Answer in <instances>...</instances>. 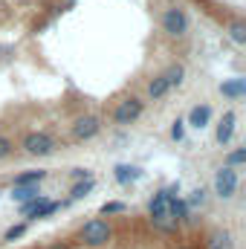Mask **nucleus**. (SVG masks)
Returning a JSON list of instances; mask_svg holds the SVG:
<instances>
[{
    "label": "nucleus",
    "mask_w": 246,
    "mask_h": 249,
    "mask_svg": "<svg viewBox=\"0 0 246 249\" xmlns=\"http://www.w3.org/2000/svg\"><path fill=\"white\" fill-rule=\"evenodd\" d=\"M220 93L229 96V99H241L246 93V78H232V81H223L220 84Z\"/></svg>",
    "instance_id": "nucleus-12"
},
{
    "label": "nucleus",
    "mask_w": 246,
    "mask_h": 249,
    "mask_svg": "<svg viewBox=\"0 0 246 249\" xmlns=\"http://www.w3.org/2000/svg\"><path fill=\"white\" fill-rule=\"evenodd\" d=\"M180 194V186H168L162 188V191H157L154 197H151V203H148V214H151V223L157 226V229H162V232H174L177 229V223H174V217H171V200Z\"/></svg>",
    "instance_id": "nucleus-1"
},
{
    "label": "nucleus",
    "mask_w": 246,
    "mask_h": 249,
    "mask_svg": "<svg viewBox=\"0 0 246 249\" xmlns=\"http://www.w3.org/2000/svg\"><path fill=\"white\" fill-rule=\"evenodd\" d=\"M142 113H145V102L136 99V96H127V99H122V102L116 105V110H113V122L122 124V127H127V124L139 122Z\"/></svg>",
    "instance_id": "nucleus-3"
},
{
    "label": "nucleus",
    "mask_w": 246,
    "mask_h": 249,
    "mask_svg": "<svg viewBox=\"0 0 246 249\" xmlns=\"http://www.w3.org/2000/svg\"><path fill=\"white\" fill-rule=\"evenodd\" d=\"M12 151H15L12 139H9V136H0V160H6V157H9Z\"/></svg>",
    "instance_id": "nucleus-25"
},
{
    "label": "nucleus",
    "mask_w": 246,
    "mask_h": 249,
    "mask_svg": "<svg viewBox=\"0 0 246 249\" xmlns=\"http://www.w3.org/2000/svg\"><path fill=\"white\" fill-rule=\"evenodd\" d=\"M47 180V171H26V174H20V177H15V186H38V183H44Z\"/></svg>",
    "instance_id": "nucleus-16"
},
{
    "label": "nucleus",
    "mask_w": 246,
    "mask_h": 249,
    "mask_svg": "<svg viewBox=\"0 0 246 249\" xmlns=\"http://www.w3.org/2000/svg\"><path fill=\"white\" fill-rule=\"evenodd\" d=\"M162 75H165L168 87L174 90V87H180V84L185 81V67H183V64H171V67H168V70H165Z\"/></svg>",
    "instance_id": "nucleus-14"
},
{
    "label": "nucleus",
    "mask_w": 246,
    "mask_h": 249,
    "mask_svg": "<svg viewBox=\"0 0 246 249\" xmlns=\"http://www.w3.org/2000/svg\"><path fill=\"white\" fill-rule=\"evenodd\" d=\"M185 206H188V209H197V206H206V188H194V191L188 194V200H185Z\"/></svg>",
    "instance_id": "nucleus-19"
},
{
    "label": "nucleus",
    "mask_w": 246,
    "mask_h": 249,
    "mask_svg": "<svg viewBox=\"0 0 246 249\" xmlns=\"http://www.w3.org/2000/svg\"><path fill=\"white\" fill-rule=\"evenodd\" d=\"M229 38H232L235 44H241V47H244V44H246V26H244V23H232V26H229Z\"/></svg>",
    "instance_id": "nucleus-22"
},
{
    "label": "nucleus",
    "mask_w": 246,
    "mask_h": 249,
    "mask_svg": "<svg viewBox=\"0 0 246 249\" xmlns=\"http://www.w3.org/2000/svg\"><path fill=\"white\" fill-rule=\"evenodd\" d=\"M180 249H188V247H180Z\"/></svg>",
    "instance_id": "nucleus-28"
},
{
    "label": "nucleus",
    "mask_w": 246,
    "mask_h": 249,
    "mask_svg": "<svg viewBox=\"0 0 246 249\" xmlns=\"http://www.w3.org/2000/svg\"><path fill=\"white\" fill-rule=\"evenodd\" d=\"M23 235H26V223H18V226H9V229H6L3 241H6V244H15V241L23 238Z\"/></svg>",
    "instance_id": "nucleus-20"
},
{
    "label": "nucleus",
    "mask_w": 246,
    "mask_h": 249,
    "mask_svg": "<svg viewBox=\"0 0 246 249\" xmlns=\"http://www.w3.org/2000/svg\"><path fill=\"white\" fill-rule=\"evenodd\" d=\"M93 186H96L93 180H78V183L72 186V200H81V197H87V194L93 191Z\"/></svg>",
    "instance_id": "nucleus-18"
},
{
    "label": "nucleus",
    "mask_w": 246,
    "mask_h": 249,
    "mask_svg": "<svg viewBox=\"0 0 246 249\" xmlns=\"http://www.w3.org/2000/svg\"><path fill=\"white\" fill-rule=\"evenodd\" d=\"M209 122H211V107H209V105H197V107H191V113H188V122H185V124H191V127L203 130Z\"/></svg>",
    "instance_id": "nucleus-10"
},
{
    "label": "nucleus",
    "mask_w": 246,
    "mask_h": 249,
    "mask_svg": "<svg viewBox=\"0 0 246 249\" xmlns=\"http://www.w3.org/2000/svg\"><path fill=\"white\" fill-rule=\"evenodd\" d=\"M44 200H47V197H44V194H38L35 200H29V203H20V212H23L26 217H35V212H38V206H41Z\"/></svg>",
    "instance_id": "nucleus-21"
},
{
    "label": "nucleus",
    "mask_w": 246,
    "mask_h": 249,
    "mask_svg": "<svg viewBox=\"0 0 246 249\" xmlns=\"http://www.w3.org/2000/svg\"><path fill=\"white\" fill-rule=\"evenodd\" d=\"M171 93V87H168V81H165V75H157L151 84H148V96L154 99V102H159V99H165Z\"/></svg>",
    "instance_id": "nucleus-13"
},
{
    "label": "nucleus",
    "mask_w": 246,
    "mask_h": 249,
    "mask_svg": "<svg viewBox=\"0 0 246 249\" xmlns=\"http://www.w3.org/2000/svg\"><path fill=\"white\" fill-rule=\"evenodd\" d=\"M206 249H235V238L226 229H217L206 238Z\"/></svg>",
    "instance_id": "nucleus-9"
},
{
    "label": "nucleus",
    "mask_w": 246,
    "mask_h": 249,
    "mask_svg": "<svg viewBox=\"0 0 246 249\" xmlns=\"http://www.w3.org/2000/svg\"><path fill=\"white\" fill-rule=\"evenodd\" d=\"M23 151L29 157H50L55 151V139L44 130H32V133L23 136Z\"/></svg>",
    "instance_id": "nucleus-4"
},
{
    "label": "nucleus",
    "mask_w": 246,
    "mask_h": 249,
    "mask_svg": "<svg viewBox=\"0 0 246 249\" xmlns=\"http://www.w3.org/2000/svg\"><path fill=\"white\" fill-rule=\"evenodd\" d=\"M99 130H102V119L93 116V113H87V116H78V119L72 122V139L87 142V139H93Z\"/></svg>",
    "instance_id": "nucleus-7"
},
{
    "label": "nucleus",
    "mask_w": 246,
    "mask_h": 249,
    "mask_svg": "<svg viewBox=\"0 0 246 249\" xmlns=\"http://www.w3.org/2000/svg\"><path fill=\"white\" fill-rule=\"evenodd\" d=\"M38 194H41L38 186H15L12 188V200H18V203H29V200H35Z\"/></svg>",
    "instance_id": "nucleus-15"
},
{
    "label": "nucleus",
    "mask_w": 246,
    "mask_h": 249,
    "mask_svg": "<svg viewBox=\"0 0 246 249\" xmlns=\"http://www.w3.org/2000/svg\"><path fill=\"white\" fill-rule=\"evenodd\" d=\"M124 212V203H105L102 206V214H122Z\"/></svg>",
    "instance_id": "nucleus-26"
},
{
    "label": "nucleus",
    "mask_w": 246,
    "mask_h": 249,
    "mask_svg": "<svg viewBox=\"0 0 246 249\" xmlns=\"http://www.w3.org/2000/svg\"><path fill=\"white\" fill-rule=\"evenodd\" d=\"M162 29L171 38H183L185 32H188V15H185V9H180V6L165 9L162 12Z\"/></svg>",
    "instance_id": "nucleus-6"
},
{
    "label": "nucleus",
    "mask_w": 246,
    "mask_h": 249,
    "mask_svg": "<svg viewBox=\"0 0 246 249\" xmlns=\"http://www.w3.org/2000/svg\"><path fill=\"white\" fill-rule=\"evenodd\" d=\"M72 180H93V171L90 168H75L72 171Z\"/></svg>",
    "instance_id": "nucleus-27"
},
{
    "label": "nucleus",
    "mask_w": 246,
    "mask_h": 249,
    "mask_svg": "<svg viewBox=\"0 0 246 249\" xmlns=\"http://www.w3.org/2000/svg\"><path fill=\"white\" fill-rule=\"evenodd\" d=\"M171 217H174V223L188 220V206H185V200H180V197L171 200Z\"/></svg>",
    "instance_id": "nucleus-17"
},
{
    "label": "nucleus",
    "mask_w": 246,
    "mask_h": 249,
    "mask_svg": "<svg viewBox=\"0 0 246 249\" xmlns=\"http://www.w3.org/2000/svg\"><path fill=\"white\" fill-rule=\"evenodd\" d=\"M244 162H246V148H238V151L229 154V165H232V168H238V165H244Z\"/></svg>",
    "instance_id": "nucleus-23"
},
{
    "label": "nucleus",
    "mask_w": 246,
    "mask_h": 249,
    "mask_svg": "<svg viewBox=\"0 0 246 249\" xmlns=\"http://www.w3.org/2000/svg\"><path fill=\"white\" fill-rule=\"evenodd\" d=\"M235 191H238V171H235L232 165L217 168V171H214V194H217L220 200H232Z\"/></svg>",
    "instance_id": "nucleus-5"
},
{
    "label": "nucleus",
    "mask_w": 246,
    "mask_h": 249,
    "mask_svg": "<svg viewBox=\"0 0 246 249\" xmlns=\"http://www.w3.org/2000/svg\"><path fill=\"white\" fill-rule=\"evenodd\" d=\"M113 177H116V183H122V186H130V183H136L139 177H142V168H136V165H116L113 168Z\"/></svg>",
    "instance_id": "nucleus-11"
},
{
    "label": "nucleus",
    "mask_w": 246,
    "mask_h": 249,
    "mask_svg": "<svg viewBox=\"0 0 246 249\" xmlns=\"http://www.w3.org/2000/svg\"><path fill=\"white\" fill-rule=\"evenodd\" d=\"M110 238H113V226H110L107 220H102V217H93V220H87V223L81 226V241L93 249L105 247Z\"/></svg>",
    "instance_id": "nucleus-2"
},
{
    "label": "nucleus",
    "mask_w": 246,
    "mask_h": 249,
    "mask_svg": "<svg viewBox=\"0 0 246 249\" xmlns=\"http://www.w3.org/2000/svg\"><path fill=\"white\" fill-rule=\"evenodd\" d=\"M235 124H238V116H235L232 110H226V113H223V119H220V124H217L214 139H217L220 145H229V142H232V136H235Z\"/></svg>",
    "instance_id": "nucleus-8"
},
{
    "label": "nucleus",
    "mask_w": 246,
    "mask_h": 249,
    "mask_svg": "<svg viewBox=\"0 0 246 249\" xmlns=\"http://www.w3.org/2000/svg\"><path fill=\"white\" fill-rule=\"evenodd\" d=\"M183 136H185V122H183V119H174V122H171V139H177V142H180Z\"/></svg>",
    "instance_id": "nucleus-24"
}]
</instances>
